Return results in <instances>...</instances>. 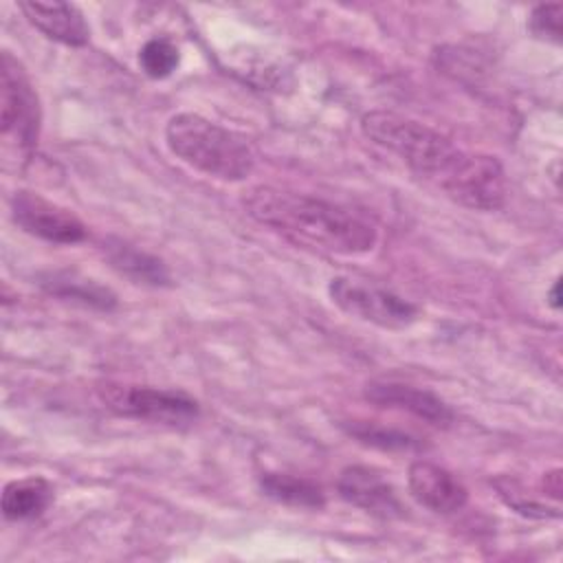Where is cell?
<instances>
[{"label":"cell","mask_w":563,"mask_h":563,"mask_svg":"<svg viewBox=\"0 0 563 563\" xmlns=\"http://www.w3.org/2000/svg\"><path fill=\"white\" fill-rule=\"evenodd\" d=\"M361 130L462 207L495 211L506 202V174L495 156L460 150L438 130L391 110L363 114Z\"/></svg>","instance_id":"6da1fadb"},{"label":"cell","mask_w":563,"mask_h":563,"mask_svg":"<svg viewBox=\"0 0 563 563\" xmlns=\"http://www.w3.org/2000/svg\"><path fill=\"white\" fill-rule=\"evenodd\" d=\"M242 205L255 222L303 249L352 257L374 251L378 242L369 220L308 194L257 185L244 194Z\"/></svg>","instance_id":"7a4b0ae2"},{"label":"cell","mask_w":563,"mask_h":563,"mask_svg":"<svg viewBox=\"0 0 563 563\" xmlns=\"http://www.w3.org/2000/svg\"><path fill=\"white\" fill-rule=\"evenodd\" d=\"M169 152L191 169L224 183L251 176L255 154L246 139L202 114L178 112L165 125Z\"/></svg>","instance_id":"3957f363"},{"label":"cell","mask_w":563,"mask_h":563,"mask_svg":"<svg viewBox=\"0 0 563 563\" xmlns=\"http://www.w3.org/2000/svg\"><path fill=\"white\" fill-rule=\"evenodd\" d=\"M97 396L112 413L152 424L189 427L200 416L198 402L180 389L101 380L97 385Z\"/></svg>","instance_id":"277c9868"},{"label":"cell","mask_w":563,"mask_h":563,"mask_svg":"<svg viewBox=\"0 0 563 563\" xmlns=\"http://www.w3.org/2000/svg\"><path fill=\"white\" fill-rule=\"evenodd\" d=\"M42 128L40 97L18 57L9 51L0 55V130L20 152L31 154Z\"/></svg>","instance_id":"5b68a950"},{"label":"cell","mask_w":563,"mask_h":563,"mask_svg":"<svg viewBox=\"0 0 563 563\" xmlns=\"http://www.w3.org/2000/svg\"><path fill=\"white\" fill-rule=\"evenodd\" d=\"M328 295L345 314L378 328L402 330L418 319V308L409 299L358 279L332 277L328 284Z\"/></svg>","instance_id":"8992f818"},{"label":"cell","mask_w":563,"mask_h":563,"mask_svg":"<svg viewBox=\"0 0 563 563\" xmlns=\"http://www.w3.org/2000/svg\"><path fill=\"white\" fill-rule=\"evenodd\" d=\"M13 222L29 235L51 244H77L86 240V224L66 207L20 189L11 198Z\"/></svg>","instance_id":"52a82bcc"},{"label":"cell","mask_w":563,"mask_h":563,"mask_svg":"<svg viewBox=\"0 0 563 563\" xmlns=\"http://www.w3.org/2000/svg\"><path fill=\"white\" fill-rule=\"evenodd\" d=\"M367 402L387 409L407 411L433 427L446 429L453 424L455 413L453 409L433 391L400 383V380H369L363 389Z\"/></svg>","instance_id":"ba28073f"},{"label":"cell","mask_w":563,"mask_h":563,"mask_svg":"<svg viewBox=\"0 0 563 563\" xmlns=\"http://www.w3.org/2000/svg\"><path fill=\"white\" fill-rule=\"evenodd\" d=\"M339 497L374 517L396 519L405 515L394 486L369 466H345L336 479Z\"/></svg>","instance_id":"9c48e42d"},{"label":"cell","mask_w":563,"mask_h":563,"mask_svg":"<svg viewBox=\"0 0 563 563\" xmlns=\"http://www.w3.org/2000/svg\"><path fill=\"white\" fill-rule=\"evenodd\" d=\"M411 497L435 515H453L468 504L466 486L444 466L416 460L407 473Z\"/></svg>","instance_id":"30bf717a"},{"label":"cell","mask_w":563,"mask_h":563,"mask_svg":"<svg viewBox=\"0 0 563 563\" xmlns=\"http://www.w3.org/2000/svg\"><path fill=\"white\" fill-rule=\"evenodd\" d=\"M18 9L48 40H55L66 46H84L90 40V26L84 13L70 2L29 0L20 2Z\"/></svg>","instance_id":"8fae6325"},{"label":"cell","mask_w":563,"mask_h":563,"mask_svg":"<svg viewBox=\"0 0 563 563\" xmlns=\"http://www.w3.org/2000/svg\"><path fill=\"white\" fill-rule=\"evenodd\" d=\"M103 255L108 264L123 277L132 279L134 284L145 286H169L172 275L165 262L125 240L106 238L103 240Z\"/></svg>","instance_id":"7c38bea8"},{"label":"cell","mask_w":563,"mask_h":563,"mask_svg":"<svg viewBox=\"0 0 563 563\" xmlns=\"http://www.w3.org/2000/svg\"><path fill=\"white\" fill-rule=\"evenodd\" d=\"M37 284L42 290H46L53 297H59L64 301H75L86 308L95 310H114L117 308V295L99 284L97 279L84 277L75 271H48L37 275Z\"/></svg>","instance_id":"4fadbf2b"},{"label":"cell","mask_w":563,"mask_h":563,"mask_svg":"<svg viewBox=\"0 0 563 563\" xmlns=\"http://www.w3.org/2000/svg\"><path fill=\"white\" fill-rule=\"evenodd\" d=\"M53 501V486L48 479L31 475L13 479L2 490V515L11 521L40 517Z\"/></svg>","instance_id":"5bb4252c"},{"label":"cell","mask_w":563,"mask_h":563,"mask_svg":"<svg viewBox=\"0 0 563 563\" xmlns=\"http://www.w3.org/2000/svg\"><path fill=\"white\" fill-rule=\"evenodd\" d=\"M260 490L268 499L290 508L319 510L325 506V493L317 482L288 473H262Z\"/></svg>","instance_id":"9a60e30c"},{"label":"cell","mask_w":563,"mask_h":563,"mask_svg":"<svg viewBox=\"0 0 563 563\" xmlns=\"http://www.w3.org/2000/svg\"><path fill=\"white\" fill-rule=\"evenodd\" d=\"M343 431L347 435H352L356 442L367 444V446H376L383 451H407V449H416L420 446V440L402 433L398 429H387L380 424H372V422H363V420H350L343 424Z\"/></svg>","instance_id":"2e32d148"},{"label":"cell","mask_w":563,"mask_h":563,"mask_svg":"<svg viewBox=\"0 0 563 563\" xmlns=\"http://www.w3.org/2000/svg\"><path fill=\"white\" fill-rule=\"evenodd\" d=\"M180 64L178 46L169 37H152L139 51V66L152 79L169 77Z\"/></svg>","instance_id":"e0dca14e"},{"label":"cell","mask_w":563,"mask_h":563,"mask_svg":"<svg viewBox=\"0 0 563 563\" xmlns=\"http://www.w3.org/2000/svg\"><path fill=\"white\" fill-rule=\"evenodd\" d=\"M561 15H563V4H559V2L537 4L528 18V31L537 40L559 44L561 42Z\"/></svg>","instance_id":"ac0fdd59"},{"label":"cell","mask_w":563,"mask_h":563,"mask_svg":"<svg viewBox=\"0 0 563 563\" xmlns=\"http://www.w3.org/2000/svg\"><path fill=\"white\" fill-rule=\"evenodd\" d=\"M543 490H545V495H550L554 499L561 497V471L559 468L543 475Z\"/></svg>","instance_id":"d6986e66"},{"label":"cell","mask_w":563,"mask_h":563,"mask_svg":"<svg viewBox=\"0 0 563 563\" xmlns=\"http://www.w3.org/2000/svg\"><path fill=\"white\" fill-rule=\"evenodd\" d=\"M548 303H550L554 310H559V306H561V301H559V282L552 284L550 295H548Z\"/></svg>","instance_id":"ffe728a7"}]
</instances>
